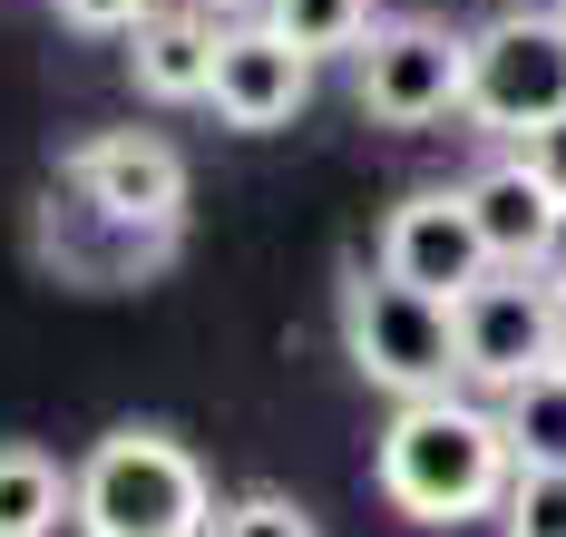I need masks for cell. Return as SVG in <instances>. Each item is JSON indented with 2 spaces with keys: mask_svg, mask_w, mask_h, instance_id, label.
Instances as JSON below:
<instances>
[{
  "mask_svg": "<svg viewBox=\"0 0 566 537\" xmlns=\"http://www.w3.org/2000/svg\"><path fill=\"white\" fill-rule=\"evenodd\" d=\"M517 450L509 420L459 401V391H430V401H400L391 430H381V498L420 528H469L509 498Z\"/></svg>",
  "mask_w": 566,
  "mask_h": 537,
  "instance_id": "6da1fadb",
  "label": "cell"
},
{
  "mask_svg": "<svg viewBox=\"0 0 566 537\" xmlns=\"http://www.w3.org/2000/svg\"><path fill=\"white\" fill-rule=\"evenodd\" d=\"M78 537H216V488L167 430H108L78 460Z\"/></svg>",
  "mask_w": 566,
  "mask_h": 537,
  "instance_id": "7a4b0ae2",
  "label": "cell"
},
{
  "mask_svg": "<svg viewBox=\"0 0 566 537\" xmlns=\"http://www.w3.org/2000/svg\"><path fill=\"white\" fill-rule=\"evenodd\" d=\"M342 352H352V371L371 391L430 401V391L459 381V323L440 294H420V284L371 264V274H342Z\"/></svg>",
  "mask_w": 566,
  "mask_h": 537,
  "instance_id": "3957f363",
  "label": "cell"
},
{
  "mask_svg": "<svg viewBox=\"0 0 566 537\" xmlns=\"http://www.w3.org/2000/svg\"><path fill=\"white\" fill-rule=\"evenodd\" d=\"M459 118L479 137H537L547 118H566V10H499L469 40Z\"/></svg>",
  "mask_w": 566,
  "mask_h": 537,
  "instance_id": "277c9868",
  "label": "cell"
},
{
  "mask_svg": "<svg viewBox=\"0 0 566 537\" xmlns=\"http://www.w3.org/2000/svg\"><path fill=\"white\" fill-rule=\"evenodd\" d=\"M459 323V381H479V391H517L527 371H547L557 361V274H489V284H469L450 303Z\"/></svg>",
  "mask_w": 566,
  "mask_h": 537,
  "instance_id": "5b68a950",
  "label": "cell"
},
{
  "mask_svg": "<svg viewBox=\"0 0 566 537\" xmlns=\"http://www.w3.org/2000/svg\"><path fill=\"white\" fill-rule=\"evenodd\" d=\"M361 88V118L381 127H440L459 118V88H469V40H450L440 20H381L352 60Z\"/></svg>",
  "mask_w": 566,
  "mask_h": 537,
  "instance_id": "8992f818",
  "label": "cell"
},
{
  "mask_svg": "<svg viewBox=\"0 0 566 537\" xmlns=\"http://www.w3.org/2000/svg\"><path fill=\"white\" fill-rule=\"evenodd\" d=\"M381 274L459 303L469 284L499 274V254H489V235H479V215H469L459 186H420V196H400L391 215H381Z\"/></svg>",
  "mask_w": 566,
  "mask_h": 537,
  "instance_id": "52a82bcc",
  "label": "cell"
},
{
  "mask_svg": "<svg viewBox=\"0 0 566 537\" xmlns=\"http://www.w3.org/2000/svg\"><path fill=\"white\" fill-rule=\"evenodd\" d=\"M69 196H88L98 215H127V225H176L186 215V157H176L157 127H98L69 147Z\"/></svg>",
  "mask_w": 566,
  "mask_h": 537,
  "instance_id": "ba28073f",
  "label": "cell"
},
{
  "mask_svg": "<svg viewBox=\"0 0 566 537\" xmlns=\"http://www.w3.org/2000/svg\"><path fill=\"white\" fill-rule=\"evenodd\" d=\"M303 98H313V60L283 40L274 20H226L206 108H216L226 127H244V137H264V127H293V118H303Z\"/></svg>",
  "mask_w": 566,
  "mask_h": 537,
  "instance_id": "9c48e42d",
  "label": "cell"
},
{
  "mask_svg": "<svg viewBox=\"0 0 566 537\" xmlns=\"http://www.w3.org/2000/svg\"><path fill=\"white\" fill-rule=\"evenodd\" d=\"M40 254L59 264V284H147L157 264L176 254V225H127V215H98L88 196H69V206H40Z\"/></svg>",
  "mask_w": 566,
  "mask_h": 537,
  "instance_id": "30bf717a",
  "label": "cell"
},
{
  "mask_svg": "<svg viewBox=\"0 0 566 537\" xmlns=\"http://www.w3.org/2000/svg\"><path fill=\"white\" fill-rule=\"evenodd\" d=\"M459 196H469L479 235H489V254H499L509 274H547V264L566 254V196L537 177L527 157H499V167H479Z\"/></svg>",
  "mask_w": 566,
  "mask_h": 537,
  "instance_id": "8fae6325",
  "label": "cell"
},
{
  "mask_svg": "<svg viewBox=\"0 0 566 537\" xmlns=\"http://www.w3.org/2000/svg\"><path fill=\"white\" fill-rule=\"evenodd\" d=\"M216 40H226V20H206L196 0H176V10H157V20L127 30V78L157 108H196L216 88Z\"/></svg>",
  "mask_w": 566,
  "mask_h": 537,
  "instance_id": "7c38bea8",
  "label": "cell"
},
{
  "mask_svg": "<svg viewBox=\"0 0 566 537\" xmlns=\"http://www.w3.org/2000/svg\"><path fill=\"white\" fill-rule=\"evenodd\" d=\"M69 508H78V470H59L30 440H0V537H59Z\"/></svg>",
  "mask_w": 566,
  "mask_h": 537,
  "instance_id": "4fadbf2b",
  "label": "cell"
},
{
  "mask_svg": "<svg viewBox=\"0 0 566 537\" xmlns=\"http://www.w3.org/2000/svg\"><path fill=\"white\" fill-rule=\"evenodd\" d=\"M499 420H509L517 470H566V371H527L517 391H499Z\"/></svg>",
  "mask_w": 566,
  "mask_h": 537,
  "instance_id": "5bb4252c",
  "label": "cell"
},
{
  "mask_svg": "<svg viewBox=\"0 0 566 537\" xmlns=\"http://www.w3.org/2000/svg\"><path fill=\"white\" fill-rule=\"evenodd\" d=\"M264 20L303 60H361V40L381 30V0H264Z\"/></svg>",
  "mask_w": 566,
  "mask_h": 537,
  "instance_id": "9a60e30c",
  "label": "cell"
},
{
  "mask_svg": "<svg viewBox=\"0 0 566 537\" xmlns=\"http://www.w3.org/2000/svg\"><path fill=\"white\" fill-rule=\"evenodd\" d=\"M216 537H323V528H313L303 498H283V488H244L234 508H216Z\"/></svg>",
  "mask_w": 566,
  "mask_h": 537,
  "instance_id": "2e32d148",
  "label": "cell"
},
{
  "mask_svg": "<svg viewBox=\"0 0 566 537\" xmlns=\"http://www.w3.org/2000/svg\"><path fill=\"white\" fill-rule=\"evenodd\" d=\"M499 508H509V537H566V470H517Z\"/></svg>",
  "mask_w": 566,
  "mask_h": 537,
  "instance_id": "e0dca14e",
  "label": "cell"
},
{
  "mask_svg": "<svg viewBox=\"0 0 566 537\" xmlns=\"http://www.w3.org/2000/svg\"><path fill=\"white\" fill-rule=\"evenodd\" d=\"M167 0H59V20L69 30H98V40H127L137 20H157Z\"/></svg>",
  "mask_w": 566,
  "mask_h": 537,
  "instance_id": "ac0fdd59",
  "label": "cell"
},
{
  "mask_svg": "<svg viewBox=\"0 0 566 537\" xmlns=\"http://www.w3.org/2000/svg\"><path fill=\"white\" fill-rule=\"evenodd\" d=\"M517 157H527V167H537V177L566 196V118H547L537 137H517Z\"/></svg>",
  "mask_w": 566,
  "mask_h": 537,
  "instance_id": "d6986e66",
  "label": "cell"
},
{
  "mask_svg": "<svg viewBox=\"0 0 566 537\" xmlns=\"http://www.w3.org/2000/svg\"><path fill=\"white\" fill-rule=\"evenodd\" d=\"M206 20H264V0H196Z\"/></svg>",
  "mask_w": 566,
  "mask_h": 537,
  "instance_id": "ffe728a7",
  "label": "cell"
},
{
  "mask_svg": "<svg viewBox=\"0 0 566 537\" xmlns=\"http://www.w3.org/2000/svg\"><path fill=\"white\" fill-rule=\"evenodd\" d=\"M557 371H566V274H557Z\"/></svg>",
  "mask_w": 566,
  "mask_h": 537,
  "instance_id": "44dd1931",
  "label": "cell"
},
{
  "mask_svg": "<svg viewBox=\"0 0 566 537\" xmlns=\"http://www.w3.org/2000/svg\"><path fill=\"white\" fill-rule=\"evenodd\" d=\"M557 10H566V0H557Z\"/></svg>",
  "mask_w": 566,
  "mask_h": 537,
  "instance_id": "7402d4cb",
  "label": "cell"
}]
</instances>
